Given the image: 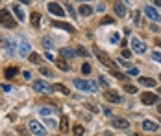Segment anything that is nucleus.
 Segmentation results:
<instances>
[{
	"label": "nucleus",
	"mask_w": 161,
	"mask_h": 136,
	"mask_svg": "<svg viewBox=\"0 0 161 136\" xmlns=\"http://www.w3.org/2000/svg\"><path fill=\"white\" fill-rule=\"evenodd\" d=\"M0 24L6 26V28H15L17 26V22L13 20V17H11V11L8 8L0 9Z\"/></svg>",
	"instance_id": "nucleus-1"
},
{
	"label": "nucleus",
	"mask_w": 161,
	"mask_h": 136,
	"mask_svg": "<svg viewBox=\"0 0 161 136\" xmlns=\"http://www.w3.org/2000/svg\"><path fill=\"white\" fill-rule=\"evenodd\" d=\"M93 52H95L97 59L100 61V63H102L104 66H108V68H111V70H115V66H117V64H115V61H113V59H109V57H108V55H106L104 52H100V48H98V46H93Z\"/></svg>",
	"instance_id": "nucleus-2"
},
{
	"label": "nucleus",
	"mask_w": 161,
	"mask_h": 136,
	"mask_svg": "<svg viewBox=\"0 0 161 136\" xmlns=\"http://www.w3.org/2000/svg\"><path fill=\"white\" fill-rule=\"evenodd\" d=\"M74 87L85 92H97V85L91 81H85V79H74Z\"/></svg>",
	"instance_id": "nucleus-3"
},
{
	"label": "nucleus",
	"mask_w": 161,
	"mask_h": 136,
	"mask_svg": "<svg viewBox=\"0 0 161 136\" xmlns=\"http://www.w3.org/2000/svg\"><path fill=\"white\" fill-rule=\"evenodd\" d=\"M28 127H30V131H32L35 136H45V134H47V129H45L39 121H35V120L30 121V125H28Z\"/></svg>",
	"instance_id": "nucleus-4"
},
{
	"label": "nucleus",
	"mask_w": 161,
	"mask_h": 136,
	"mask_svg": "<svg viewBox=\"0 0 161 136\" xmlns=\"http://www.w3.org/2000/svg\"><path fill=\"white\" fill-rule=\"evenodd\" d=\"M131 50H133L135 53H145V52H146V44L141 41V39L131 37Z\"/></svg>",
	"instance_id": "nucleus-5"
},
{
	"label": "nucleus",
	"mask_w": 161,
	"mask_h": 136,
	"mask_svg": "<svg viewBox=\"0 0 161 136\" xmlns=\"http://www.w3.org/2000/svg\"><path fill=\"white\" fill-rule=\"evenodd\" d=\"M104 98H106L109 103H120V101H122V98L119 96V92L111 90V88H108V90L104 92Z\"/></svg>",
	"instance_id": "nucleus-6"
},
{
	"label": "nucleus",
	"mask_w": 161,
	"mask_h": 136,
	"mask_svg": "<svg viewBox=\"0 0 161 136\" xmlns=\"http://www.w3.org/2000/svg\"><path fill=\"white\" fill-rule=\"evenodd\" d=\"M141 101L145 105H154V103H158V96L154 92H143L141 94Z\"/></svg>",
	"instance_id": "nucleus-7"
},
{
	"label": "nucleus",
	"mask_w": 161,
	"mask_h": 136,
	"mask_svg": "<svg viewBox=\"0 0 161 136\" xmlns=\"http://www.w3.org/2000/svg\"><path fill=\"white\" fill-rule=\"evenodd\" d=\"M143 11H145V15L148 17L150 20H154V22H159V20H161V15L156 11V8H152V6H146Z\"/></svg>",
	"instance_id": "nucleus-8"
},
{
	"label": "nucleus",
	"mask_w": 161,
	"mask_h": 136,
	"mask_svg": "<svg viewBox=\"0 0 161 136\" xmlns=\"http://www.w3.org/2000/svg\"><path fill=\"white\" fill-rule=\"evenodd\" d=\"M33 88L37 92H45V94L52 92V87H50L47 81H33Z\"/></svg>",
	"instance_id": "nucleus-9"
},
{
	"label": "nucleus",
	"mask_w": 161,
	"mask_h": 136,
	"mask_svg": "<svg viewBox=\"0 0 161 136\" xmlns=\"http://www.w3.org/2000/svg\"><path fill=\"white\" fill-rule=\"evenodd\" d=\"M48 11L54 13V15H58V17H65V9L58 2H48Z\"/></svg>",
	"instance_id": "nucleus-10"
},
{
	"label": "nucleus",
	"mask_w": 161,
	"mask_h": 136,
	"mask_svg": "<svg viewBox=\"0 0 161 136\" xmlns=\"http://www.w3.org/2000/svg\"><path fill=\"white\" fill-rule=\"evenodd\" d=\"M32 48H30V43L26 41V39H20V46H19V53L22 55V57H28L32 52H30Z\"/></svg>",
	"instance_id": "nucleus-11"
},
{
	"label": "nucleus",
	"mask_w": 161,
	"mask_h": 136,
	"mask_svg": "<svg viewBox=\"0 0 161 136\" xmlns=\"http://www.w3.org/2000/svg\"><path fill=\"white\" fill-rule=\"evenodd\" d=\"M113 127H117V129H128L130 121L126 118H113Z\"/></svg>",
	"instance_id": "nucleus-12"
},
{
	"label": "nucleus",
	"mask_w": 161,
	"mask_h": 136,
	"mask_svg": "<svg viewBox=\"0 0 161 136\" xmlns=\"http://www.w3.org/2000/svg\"><path fill=\"white\" fill-rule=\"evenodd\" d=\"M158 127H159V125H158L156 121H152V120H145V121H143V129L148 131V133H156V131H158Z\"/></svg>",
	"instance_id": "nucleus-13"
},
{
	"label": "nucleus",
	"mask_w": 161,
	"mask_h": 136,
	"mask_svg": "<svg viewBox=\"0 0 161 136\" xmlns=\"http://www.w3.org/2000/svg\"><path fill=\"white\" fill-rule=\"evenodd\" d=\"M113 9H115L117 17H124L126 15V4H124V2H115Z\"/></svg>",
	"instance_id": "nucleus-14"
},
{
	"label": "nucleus",
	"mask_w": 161,
	"mask_h": 136,
	"mask_svg": "<svg viewBox=\"0 0 161 136\" xmlns=\"http://www.w3.org/2000/svg\"><path fill=\"white\" fill-rule=\"evenodd\" d=\"M78 11H80L81 17H89V15H93V11H95V9H93V6H89V4H81Z\"/></svg>",
	"instance_id": "nucleus-15"
},
{
	"label": "nucleus",
	"mask_w": 161,
	"mask_h": 136,
	"mask_svg": "<svg viewBox=\"0 0 161 136\" xmlns=\"http://www.w3.org/2000/svg\"><path fill=\"white\" fill-rule=\"evenodd\" d=\"M54 28H59V30H65V31H74V26L72 24H67V22H52Z\"/></svg>",
	"instance_id": "nucleus-16"
},
{
	"label": "nucleus",
	"mask_w": 161,
	"mask_h": 136,
	"mask_svg": "<svg viewBox=\"0 0 161 136\" xmlns=\"http://www.w3.org/2000/svg\"><path fill=\"white\" fill-rule=\"evenodd\" d=\"M11 11L17 15L19 20H24V11H22V8H20L19 4H13V6H11Z\"/></svg>",
	"instance_id": "nucleus-17"
},
{
	"label": "nucleus",
	"mask_w": 161,
	"mask_h": 136,
	"mask_svg": "<svg viewBox=\"0 0 161 136\" xmlns=\"http://www.w3.org/2000/svg\"><path fill=\"white\" fill-rule=\"evenodd\" d=\"M17 74H19V68H17V66H8V68H6V72H4L6 79H11V77H15Z\"/></svg>",
	"instance_id": "nucleus-18"
},
{
	"label": "nucleus",
	"mask_w": 161,
	"mask_h": 136,
	"mask_svg": "<svg viewBox=\"0 0 161 136\" xmlns=\"http://www.w3.org/2000/svg\"><path fill=\"white\" fill-rule=\"evenodd\" d=\"M76 55V52L74 50H70V48H61L59 50V57L63 59V57H74Z\"/></svg>",
	"instance_id": "nucleus-19"
},
{
	"label": "nucleus",
	"mask_w": 161,
	"mask_h": 136,
	"mask_svg": "<svg viewBox=\"0 0 161 136\" xmlns=\"http://www.w3.org/2000/svg\"><path fill=\"white\" fill-rule=\"evenodd\" d=\"M56 66H58L61 72H69V64H67V61L61 59V57H58V59H56Z\"/></svg>",
	"instance_id": "nucleus-20"
},
{
	"label": "nucleus",
	"mask_w": 161,
	"mask_h": 136,
	"mask_svg": "<svg viewBox=\"0 0 161 136\" xmlns=\"http://www.w3.org/2000/svg\"><path fill=\"white\" fill-rule=\"evenodd\" d=\"M139 83L143 87H156V81L152 77H139Z\"/></svg>",
	"instance_id": "nucleus-21"
},
{
	"label": "nucleus",
	"mask_w": 161,
	"mask_h": 136,
	"mask_svg": "<svg viewBox=\"0 0 161 136\" xmlns=\"http://www.w3.org/2000/svg\"><path fill=\"white\" fill-rule=\"evenodd\" d=\"M59 129H61V133H67V131H69V118H67V116H61Z\"/></svg>",
	"instance_id": "nucleus-22"
},
{
	"label": "nucleus",
	"mask_w": 161,
	"mask_h": 136,
	"mask_svg": "<svg viewBox=\"0 0 161 136\" xmlns=\"http://www.w3.org/2000/svg\"><path fill=\"white\" fill-rule=\"evenodd\" d=\"M52 90L61 92V94H65V96H69V94H70V92H69V88H67V87H63V85H54V87H52Z\"/></svg>",
	"instance_id": "nucleus-23"
},
{
	"label": "nucleus",
	"mask_w": 161,
	"mask_h": 136,
	"mask_svg": "<svg viewBox=\"0 0 161 136\" xmlns=\"http://www.w3.org/2000/svg\"><path fill=\"white\" fill-rule=\"evenodd\" d=\"M30 20H32V26H35V28H37V26L41 24V15H39V13H32Z\"/></svg>",
	"instance_id": "nucleus-24"
},
{
	"label": "nucleus",
	"mask_w": 161,
	"mask_h": 136,
	"mask_svg": "<svg viewBox=\"0 0 161 136\" xmlns=\"http://www.w3.org/2000/svg\"><path fill=\"white\" fill-rule=\"evenodd\" d=\"M28 59L32 61L33 64H41V55H39V53H35V52H32V53L28 55Z\"/></svg>",
	"instance_id": "nucleus-25"
},
{
	"label": "nucleus",
	"mask_w": 161,
	"mask_h": 136,
	"mask_svg": "<svg viewBox=\"0 0 161 136\" xmlns=\"http://www.w3.org/2000/svg\"><path fill=\"white\" fill-rule=\"evenodd\" d=\"M43 46H45V48H52V46H54V39H52V37H50V35H47V37H43Z\"/></svg>",
	"instance_id": "nucleus-26"
},
{
	"label": "nucleus",
	"mask_w": 161,
	"mask_h": 136,
	"mask_svg": "<svg viewBox=\"0 0 161 136\" xmlns=\"http://www.w3.org/2000/svg\"><path fill=\"white\" fill-rule=\"evenodd\" d=\"M72 133H74V136H83L85 129H83V125H74L72 127Z\"/></svg>",
	"instance_id": "nucleus-27"
},
{
	"label": "nucleus",
	"mask_w": 161,
	"mask_h": 136,
	"mask_svg": "<svg viewBox=\"0 0 161 136\" xmlns=\"http://www.w3.org/2000/svg\"><path fill=\"white\" fill-rule=\"evenodd\" d=\"M111 76L117 77V79H120V81H126V79H128L126 74H122V72H119V70H111Z\"/></svg>",
	"instance_id": "nucleus-28"
},
{
	"label": "nucleus",
	"mask_w": 161,
	"mask_h": 136,
	"mask_svg": "<svg viewBox=\"0 0 161 136\" xmlns=\"http://www.w3.org/2000/svg\"><path fill=\"white\" fill-rule=\"evenodd\" d=\"M91 70H93V68H91V64H89V63H83V64H81V74L89 76V74H91Z\"/></svg>",
	"instance_id": "nucleus-29"
},
{
	"label": "nucleus",
	"mask_w": 161,
	"mask_h": 136,
	"mask_svg": "<svg viewBox=\"0 0 161 136\" xmlns=\"http://www.w3.org/2000/svg\"><path fill=\"white\" fill-rule=\"evenodd\" d=\"M124 90L128 92V94H137V87H135V85H128V83H126V85H124Z\"/></svg>",
	"instance_id": "nucleus-30"
},
{
	"label": "nucleus",
	"mask_w": 161,
	"mask_h": 136,
	"mask_svg": "<svg viewBox=\"0 0 161 136\" xmlns=\"http://www.w3.org/2000/svg\"><path fill=\"white\" fill-rule=\"evenodd\" d=\"M39 72H41L43 76H47V77H52V76H54V72H52V70H48V68H45V66H41V68H39Z\"/></svg>",
	"instance_id": "nucleus-31"
},
{
	"label": "nucleus",
	"mask_w": 161,
	"mask_h": 136,
	"mask_svg": "<svg viewBox=\"0 0 161 136\" xmlns=\"http://www.w3.org/2000/svg\"><path fill=\"white\" fill-rule=\"evenodd\" d=\"M133 24H135V26H141V13H139V11L133 13Z\"/></svg>",
	"instance_id": "nucleus-32"
},
{
	"label": "nucleus",
	"mask_w": 161,
	"mask_h": 136,
	"mask_svg": "<svg viewBox=\"0 0 161 136\" xmlns=\"http://www.w3.org/2000/svg\"><path fill=\"white\" fill-rule=\"evenodd\" d=\"M39 114H41V116H50V114H52V108H48V107H43V108L39 110Z\"/></svg>",
	"instance_id": "nucleus-33"
},
{
	"label": "nucleus",
	"mask_w": 161,
	"mask_h": 136,
	"mask_svg": "<svg viewBox=\"0 0 161 136\" xmlns=\"http://www.w3.org/2000/svg\"><path fill=\"white\" fill-rule=\"evenodd\" d=\"M98 85H100V87H104V88H108V79H106L104 76H100V77H98Z\"/></svg>",
	"instance_id": "nucleus-34"
},
{
	"label": "nucleus",
	"mask_w": 161,
	"mask_h": 136,
	"mask_svg": "<svg viewBox=\"0 0 161 136\" xmlns=\"http://www.w3.org/2000/svg\"><path fill=\"white\" fill-rule=\"evenodd\" d=\"M109 41H111L113 44L119 43V41H120V35H119V33H111V35H109Z\"/></svg>",
	"instance_id": "nucleus-35"
},
{
	"label": "nucleus",
	"mask_w": 161,
	"mask_h": 136,
	"mask_svg": "<svg viewBox=\"0 0 161 136\" xmlns=\"http://www.w3.org/2000/svg\"><path fill=\"white\" fill-rule=\"evenodd\" d=\"M78 55H81V57H87V55H89V52H87L83 46H78Z\"/></svg>",
	"instance_id": "nucleus-36"
},
{
	"label": "nucleus",
	"mask_w": 161,
	"mask_h": 136,
	"mask_svg": "<svg viewBox=\"0 0 161 136\" xmlns=\"http://www.w3.org/2000/svg\"><path fill=\"white\" fill-rule=\"evenodd\" d=\"M152 59L158 61V63H161V52H152Z\"/></svg>",
	"instance_id": "nucleus-37"
},
{
	"label": "nucleus",
	"mask_w": 161,
	"mask_h": 136,
	"mask_svg": "<svg viewBox=\"0 0 161 136\" xmlns=\"http://www.w3.org/2000/svg\"><path fill=\"white\" fill-rule=\"evenodd\" d=\"M113 22H115L113 17H104V18H102V24H113Z\"/></svg>",
	"instance_id": "nucleus-38"
},
{
	"label": "nucleus",
	"mask_w": 161,
	"mask_h": 136,
	"mask_svg": "<svg viewBox=\"0 0 161 136\" xmlns=\"http://www.w3.org/2000/svg\"><path fill=\"white\" fill-rule=\"evenodd\" d=\"M128 76H139V70H137V68H131V66H130V68H128Z\"/></svg>",
	"instance_id": "nucleus-39"
},
{
	"label": "nucleus",
	"mask_w": 161,
	"mask_h": 136,
	"mask_svg": "<svg viewBox=\"0 0 161 136\" xmlns=\"http://www.w3.org/2000/svg\"><path fill=\"white\" fill-rule=\"evenodd\" d=\"M4 46H8V39L4 35H0V48H4Z\"/></svg>",
	"instance_id": "nucleus-40"
},
{
	"label": "nucleus",
	"mask_w": 161,
	"mask_h": 136,
	"mask_svg": "<svg viewBox=\"0 0 161 136\" xmlns=\"http://www.w3.org/2000/svg\"><path fill=\"white\" fill-rule=\"evenodd\" d=\"M6 48H8V52H9V53H13V52H15V44H13V43H8Z\"/></svg>",
	"instance_id": "nucleus-41"
},
{
	"label": "nucleus",
	"mask_w": 161,
	"mask_h": 136,
	"mask_svg": "<svg viewBox=\"0 0 161 136\" xmlns=\"http://www.w3.org/2000/svg\"><path fill=\"white\" fill-rule=\"evenodd\" d=\"M122 57H124V59H128V57H131V52L124 48V50H122Z\"/></svg>",
	"instance_id": "nucleus-42"
},
{
	"label": "nucleus",
	"mask_w": 161,
	"mask_h": 136,
	"mask_svg": "<svg viewBox=\"0 0 161 136\" xmlns=\"http://www.w3.org/2000/svg\"><path fill=\"white\" fill-rule=\"evenodd\" d=\"M104 9H106V8H104V4H100V6H97V9H95V11H98V13H104Z\"/></svg>",
	"instance_id": "nucleus-43"
},
{
	"label": "nucleus",
	"mask_w": 161,
	"mask_h": 136,
	"mask_svg": "<svg viewBox=\"0 0 161 136\" xmlns=\"http://www.w3.org/2000/svg\"><path fill=\"white\" fill-rule=\"evenodd\" d=\"M102 110H104V114H106V116H111V108H108V107H106V108H102Z\"/></svg>",
	"instance_id": "nucleus-44"
},
{
	"label": "nucleus",
	"mask_w": 161,
	"mask_h": 136,
	"mask_svg": "<svg viewBox=\"0 0 161 136\" xmlns=\"http://www.w3.org/2000/svg\"><path fill=\"white\" fill-rule=\"evenodd\" d=\"M47 125H48V127H56V121H52V120H47Z\"/></svg>",
	"instance_id": "nucleus-45"
},
{
	"label": "nucleus",
	"mask_w": 161,
	"mask_h": 136,
	"mask_svg": "<svg viewBox=\"0 0 161 136\" xmlns=\"http://www.w3.org/2000/svg\"><path fill=\"white\" fill-rule=\"evenodd\" d=\"M2 90H6V92H9V90H11V87H9V85H4V87H2Z\"/></svg>",
	"instance_id": "nucleus-46"
},
{
	"label": "nucleus",
	"mask_w": 161,
	"mask_h": 136,
	"mask_svg": "<svg viewBox=\"0 0 161 136\" xmlns=\"http://www.w3.org/2000/svg\"><path fill=\"white\" fill-rule=\"evenodd\" d=\"M47 59H50V61H54V55L50 53V52H47Z\"/></svg>",
	"instance_id": "nucleus-47"
},
{
	"label": "nucleus",
	"mask_w": 161,
	"mask_h": 136,
	"mask_svg": "<svg viewBox=\"0 0 161 136\" xmlns=\"http://www.w3.org/2000/svg\"><path fill=\"white\" fill-rule=\"evenodd\" d=\"M156 44H158V46L161 48V39H156Z\"/></svg>",
	"instance_id": "nucleus-48"
},
{
	"label": "nucleus",
	"mask_w": 161,
	"mask_h": 136,
	"mask_svg": "<svg viewBox=\"0 0 161 136\" xmlns=\"http://www.w3.org/2000/svg\"><path fill=\"white\" fill-rule=\"evenodd\" d=\"M104 136H113V134L109 133V131H106V133H104Z\"/></svg>",
	"instance_id": "nucleus-49"
},
{
	"label": "nucleus",
	"mask_w": 161,
	"mask_h": 136,
	"mask_svg": "<svg viewBox=\"0 0 161 136\" xmlns=\"http://www.w3.org/2000/svg\"><path fill=\"white\" fill-rule=\"evenodd\" d=\"M158 112L161 114V103H158Z\"/></svg>",
	"instance_id": "nucleus-50"
},
{
	"label": "nucleus",
	"mask_w": 161,
	"mask_h": 136,
	"mask_svg": "<svg viewBox=\"0 0 161 136\" xmlns=\"http://www.w3.org/2000/svg\"><path fill=\"white\" fill-rule=\"evenodd\" d=\"M158 92H159V94H161V87H159V88H158Z\"/></svg>",
	"instance_id": "nucleus-51"
},
{
	"label": "nucleus",
	"mask_w": 161,
	"mask_h": 136,
	"mask_svg": "<svg viewBox=\"0 0 161 136\" xmlns=\"http://www.w3.org/2000/svg\"><path fill=\"white\" fill-rule=\"evenodd\" d=\"M135 136H143V134H139V133H137V134H135Z\"/></svg>",
	"instance_id": "nucleus-52"
},
{
	"label": "nucleus",
	"mask_w": 161,
	"mask_h": 136,
	"mask_svg": "<svg viewBox=\"0 0 161 136\" xmlns=\"http://www.w3.org/2000/svg\"><path fill=\"white\" fill-rule=\"evenodd\" d=\"M159 79H161V74H159Z\"/></svg>",
	"instance_id": "nucleus-53"
},
{
	"label": "nucleus",
	"mask_w": 161,
	"mask_h": 136,
	"mask_svg": "<svg viewBox=\"0 0 161 136\" xmlns=\"http://www.w3.org/2000/svg\"><path fill=\"white\" fill-rule=\"evenodd\" d=\"M56 136H58V134H56Z\"/></svg>",
	"instance_id": "nucleus-54"
}]
</instances>
